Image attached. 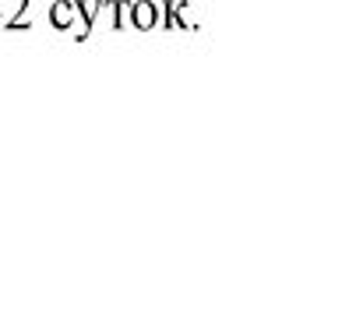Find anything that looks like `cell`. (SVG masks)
Returning a JSON list of instances; mask_svg holds the SVG:
<instances>
[{
  "mask_svg": "<svg viewBox=\"0 0 363 324\" xmlns=\"http://www.w3.org/2000/svg\"><path fill=\"white\" fill-rule=\"evenodd\" d=\"M130 28H138V32L159 28V4L155 0H134L130 4Z\"/></svg>",
  "mask_w": 363,
  "mask_h": 324,
  "instance_id": "1",
  "label": "cell"
},
{
  "mask_svg": "<svg viewBox=\"0 0 363 324\" xmlns=\"http://www.w3.org/2000/svg\"><path fill=\"white\" fill-rule=\"evenodd\" d=\"M74 21H78V0H57V4L50 7V25H53L57 32H67Z\"/></svg>",
  "mask_w": 363,
  "mask_h": 324,
  "instance_id": "2",
  "label": "cell"
},
{
  "mask_svg": "<svg viewBox=\"0 0 363 324\" xmlns=\"http://www.w3.org/2000/svg\"><path fill=\"white\" fill-rule=\"evenodd\" d=\"M130 4L134 0H113V32H127L130 28Z\"/></svg>",
  "mask_w": 363,
  "mask_h": 324,
  "instance_id": "3",
  "label": "cell"
}]
</instances>
